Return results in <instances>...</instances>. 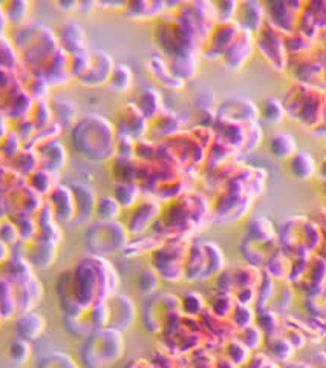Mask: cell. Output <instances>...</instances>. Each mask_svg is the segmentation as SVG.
I'll return each mask as SVG.
<instances>
[{
    "label": "cell",
    "instance_id": "15",
    "mask_svg": "<svg viewBox=\"0 0 326 368\" xmlns=\"http://www.w3.org/2000/svg\"><path fill=\"white\" fill-rule=\"evenodd\" d=\"M52 174L44 171V169H37V171L28 176V180H30V186L35 192L49 195V192H51L55 186V184H52Z\"/></svg>",
    "mask_w": 326,
    "mask_h": 368
},
{
    "label": "cell",
    "instance_id": "13",
    "mask_svg": "<svg viewBox=\"0 0 326 368\" xmlns=\"http://www.w3.org/2000/svg\"><path fill=\"white\" fill-rule=\"evenodd\" d=\"M122 212V206L112 195H103L97 198L95 215L100 218V221H113Z\"/></svg>",
    "mask_w": 326,
    "mask_h": 368
},
{
    "label": "cell",
    "instance_id": "17",
    "mask_svg": "<svg viewBox=\"0 0 326 368\" xmlns=\"http://www.w3.org/2000/svg\"><path fill=\"white\" fill-rule=\"evenodd\" d=\"M57 8L63 12H73L80 8V2H74V0H60L55 3Z\"/></svg>",
    "mask_w": 326,
    "mask_h": 368
},
{
    "label": "cell",
    "instance_id": "16",
    "mask_svg": "<svg viewBox=\"0 0 326 368\" xmlns=\"http://www.w3.org/2000/svg\"><path fill=\"white\" fill-rule=\"evenodd\" d=\"M10 358L14 360V362H25V360L30 358L31 355V347L30 342L25 341L22 338L14 339V341L10 344Z\"/></svg>",
    "mask_w": 326,
    "mask_h": 368
},
{
    "label": "cell",
    "instance_id": "11",
    "mask_svg": "<svg viewBox=\"0 0 326 368\" xmlns=\"http://www.w3.org/2000/svg\"><path fill=\"white\" fill-rule=\"evenodd\" d=\"M106 86L113 94H127L133 88V71L131 69V66L123 62L115 63L111 79Z\"/></svg>",
    "mask_w": 326,
    "mask_h": 368
},
{
    "label": "cell",
    "instance_id": "9",
    "mask_svg": "<svg viewBox=\"0 0 326 368\" xmlns=\"http://www.w3.org/2000/svg\"><path fill=\"white\" fill-rule=\"evenodd\" d=\"M49 106H51L52 122L60 126L61 131H70L77 122V106L65 97L49 98Z\"/></svg>",
    "mask_w": 326,
    "mask_h": 368
},
{
    "label": "cell",
    "instance_id": "4",
    "mask_svg": "<svg viewBox=\"0 0 326 368\" xmlns=\"http://www.w3.org/2000/svg\"><path fill=\"white\" fill-rule=\"evenodd\" d=\"M115 60H113L109 53L98 49V51L89 53V63L88 68L84 69V73L77 79L82 86L84 88H102L108 84L111 74L115 66Z\"/></svg>",
    "mask_w": 326,
    "mask_h": 368
},
{
    "label": "cell",
    "instance_id": "8",
    "mask_svg": "<svg viewBox=\"0 0 326 368\" xmlns=\"http://www.w3.org/2000/svg\"><path fill=\"white\" fill-rule=\"evenodd\" d=\"M49 201H51V209L54 210V214L57 218L60 219H68V218H75V201L73 190L68 186H63V184H55L54 189L49 192Z\"/></svg>",
    "mask_w": 326,
    "mask_h": 368
},
{
    "label": "cell",
    "instance_id": "5",
    "mask_svg": "<svg viewBox=\"0 0 326 368\" xmlns=\"http://www.w3.org/2000/svg\"><path fill=\"white\" fill-rule=\"evenodd\" d=\"M57 40H59L60 49H63L69 57L89 53L86 33L77 20H68L66 24H63L57 33Z\"/></svg>",
    "mask_w": 326,
    "mask_h": 368
},
{
    "label": "cell",
    "instance_id": "6",
    "mask_svg": "<svg viewBox=\"0 0 326 368\" xmlns=\"http://www.w3.org/2000/svg\"><path fill=\"white\" fill-rule=\"evenodd\" d=\"M35 154L39 157V169L49 174H59L68 163V152L59 140L44 141L35 146Z\"/></svg>",
    "mask_w": 326,
    "mask_h": 368
},
{
    "label": "cell",
    "instance_id": "3",
    "mask_svg": "<svg viewBox=\"0 0 326 368\" xmlns=\"http://www.w3.org/2000/svg\"><path fill=\"white\" fill-rule=\"evenodd\" d=\"M88 238L89 246L102 239V243L97 244L92 252L98 255H108L122 249L126 243V229L115 221H100L90 226Z\"/></svg>",
    "mask_w": 326,
    "mask_h": 368
},
{
    "label": "cell",
    "instance_id": "14",
    "mask_svg": "<svg viewBox=\"0 0 326 368\" xmlns=\"http://www.w3.org/2000/svg\"><path fill=\"white\" fill-rule=\"evenodd\" d=\"M113 198L122 208H131L138 198V189L133 183H117L113 186Z\"/></svg>",
    "mask_w": 326,
    "mask_h": 368
},
{
    "label": "cell",
    "instance_id": "12",
    "mask_svg": "<svg viewBox=\"0 0 326 368\" xmlns=\"http://www.w3.org/2000/svg\"><path fill=\"white\" fill-rule=\"evenodd\" d=\"M3 12L6 16L8 24L14 28H20L26 25V20L30 17L31 12V3L25 2V0H12V2L2 3Z\"/></svg>",
    "mask_w": 326,
    "mask_h": 368
},
{
    "label": "cell",
    "instance_id": "7",
    "mask_svg": "<svg viewBox=\"0 0 326 368\" xmlns=\"http://www.w3.org/2000/svg\"><path fill=\"white\" fill-rule=\"evenodd\" d=\"M68 186L73 190L74 201H75V218L77 219H89L92 214H95V204L97 198L94 190L88 184L83 183H69Z\"/></svg>",
    "mask_w": 326,
    "mask_h": 368
},
{
    "label": "cell",
    "instance_id": "1",
    "mask_svg": "<svg viewBox=\"0 0 326 368\" xmlns=\"http://www.w3.org/2000/svg\"><path fill=\"white\" fill-rule=\"evenodd\" d=\"M73 149L89 163L104 165L117 157V129L109 118L88 112L70 127Z\"/></svg>",
    "mask_w": 326,
    "mask_h": 368
},
{
    "label": "cell",
    "instance_id": "2",
    "mask_svg": "<svg viewBox=\"0 0 326 368\" xmlns=\"http://www.w3.org/2000/svg\"><path fill=\"white\" fill-rule=\"evenodd\" d=\"M11 42L19 54V59L31 73L44 66L60 49L57 34L40 24H26L16 28Z\"/></svg>",
    "mask_w": 326,
    "mask_h": 368
},
{
    "label": "cell",
    "instance_id": "18",
    "mask_svg": "<svg viewBox=\"0 0 326 368\" xmlns=\"http://www.w3.org/2000/svg\"><path fill=\"white\" fill-rule=\"evenodd\" d=\"M8 255H10L8 244L3 243L2 239H0V263H3V261H6V258H8Z\"/></svg>",
    "mask_w": 326,
    "mask_h": 368
},
{
    "label": "cell",
    "instance_id": "10",
    "mask_svg": "<svg viewBox=\"0 0 326 368\" xmlns=\"http://www.w3.org/2000/svg\"><path fill=\"white\" fill-rule=\"evenodd\" d=\"M45 327H46L45 318L39 313H34V311H28V313L20 316L16 322V330L19 338L25 339L28 342L40 338L41 333L45 331Z\"/></svg>",
    "mask_w": 326,
    "mask_h": 368
}]
</instances>
